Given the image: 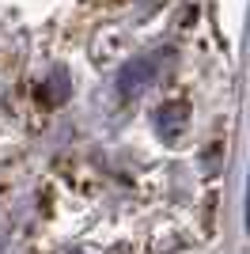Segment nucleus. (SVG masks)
I'll list each match as a JSON object with an SVG mask.
<instances>
[{
	"instance_id": "nucleus-1",
	"label": "nucleus",
	"mask_w": 250,
	"mask_h": 254,
	"mask_svg": "<svg viewBox=\"0 0 250 254\" xmlns=\"http://www.w3.org/2000/svg\"><path fill=\"white\" fill-rule=\"evenodd\" d=\"M156 68H159V64L152 61V57H144V61H133V64H125V68H122V76H118V91H122V95H136V91H140V87H144L148 80L156 76Z\"/></svg>"
},
{
	"instance_id": "nucleus-2",
	"label": "nucleus",
	"mask_w": 250,
	"mask_h": 254,
	"mask_svg": "<svg viewBox=\"0 0 250 254\" xmlns=\"http://www.w3.org/2000/svg\"><path fill=\"white\" fill-rule=\"evenodd\" d=\"M186 114H189V106H186V103H167L163 110L156 114L159 133H163V129H167V133H175V129L182 126V122H186Z\"/></svg>"
}]
</instances>
